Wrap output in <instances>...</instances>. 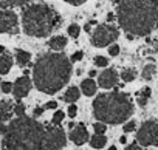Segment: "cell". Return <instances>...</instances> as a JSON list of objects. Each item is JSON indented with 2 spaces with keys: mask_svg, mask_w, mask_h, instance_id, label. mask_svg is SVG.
<instances>
[{
  "mask_svg": "<svg viewBox=\"0 0 158 150\" xmlns=\"http://www.w3.org/2000/svg\"><path fill=\"white\" fill-rule=\"evenodd\" d=\"M116 19L127 34L147 36L158 28V0H119Z\"/></svg>",
  "mask_w": 158,
  "mask_h": 150,
  "instance_id": "1",
  "label": "cell"
},
{
  "mask_svg": "<svg viewBox=\"0 0 158 150\" xmlns=\"http://www.w3.org/2000/svg\"><path fill=\"white\" fill-rule=\"evenodd\" d=\"M71 76V60L64 53H47L40 56L33 68L36 88L47 95L57 93Z\"/></svg>",
  "mask_w": 158,
  "mask_h": 150,
  "instance_id": "2",
  "label": "cell"
},
{
  "mask_svg": "<svg viewBox=\"0 0 158 150\" xmlns=\"http://www.w3.org/2000/svg\"><path fill=\"white\" fill-rule=\"evenodd\" d=\"M45 128L34 119L19 116L11 121L2 141L3 150H42Z\"/></svg>",
  "mask_w": 158,
  "mask_h": 150,
  "instance_id": "3",
  "label": "cell"
},
{
  "mask_svg": "<svg viewBox=\"0 0 158 150\" xmlns=\"http://www.w3.org/2000/svg\"><path fill=\"white\" fill-rule=\"evenodd\" d=\"M133 113V102L126 93H102L93 101V115L107 124H121Z\"/></svg>",
  "mask_w": 158,
  "mask_h": 150,
  "instance_id": "4",
  "label": "cell"
},
{
  "mask_svg": "<svg viewBox=\"0 0 158 150\" xmlns=\"http://www.w3.org/2000/svg\"><path fill=\"white\" fill-rule=\"evenodd\" d=\"M59 14L45 3L30 5L22 13L23 31L31 37H47L59 25Z\"/></svg>",
  "mask_w": 158,
  "mask_h": 150,
  "instance_id": "5",
  "label": "cell"
},
{
  "mask_svg": "<svg viewBox=\"0 0 158 150\" xmlns=\"http://www.w3.org/2000/svg\"><path fill=\"white\" fill-rule=\"evenodd\" d=\"M118 37H119V31L112 23L98 25L93 30V33H92V45L93 47H98V48L107 47V45L113 43Z\"/></svg>",
  "mask_w": 158,
  "mask_h": 150,
  "instance_id": "6",
  "label": "cell"
},
{
  "mask_svg": "<svg viewBox=\"0 0 158 150\" xmlns=\"http://www.w3.org/2000/svg\"><path fill=\"white\" fill-rule=\"evenodd\" d=\"M136 141L141 145H158V122L155 119L144 121L136 133Z\"/></svg>",
  "mask_w": 158,
  "mask_h": 150,
  "instance_id": "7",
  "label": "cell"
},
{
  "mask_svg": "<svg viewBox=\"0 0 158 150\" xmlns=\"http://www.w3.org/2000/svg\"><path fill=\"white\" fill-rule=\"evenodd\" d=\"M65 142H67L65 133L59 125L45 128V139L42 150H60L65 145Z\"/></svg>",
  "mask_w": 158,
  "mask_h": 150,
  "instance_id": "8",
  "label": "cell"
},
{
  "mask_svg": "<svg viewBox=\"0 0 158 150\" xmlns=\"http://www.w3.org/2000/svg\"><path fill=\"white\" fill-rule=\"evenodd\" d=\"M19 31V20L17 14L11 10L0 8V33H17Z\"/></svg>",
  "mask_w": 158,
  "mask_h": 150,
  "instance_id": "9",
  "label": "cell"
},
{
  "mask_svg": "<svg viewBox=\"0 0 158 150\" xmlns=\"http://www.w3.org/2000/svg\"><path fill=\"white\" fill-rule=\"evenodd\" d=\"M30 90H31V79H30L28 76L19 78V79L16 81L14 87H13V93H14V96H16L17 99L25 98V96L30 93Z\"/></svg>",
  "mask_w": 158,
  "mask_h": 150,
  "instance_id": "10",
  "label": "cell"
},
{
  "mask_svg": "<svg viewBox=\"0 0 158 150\" xmlns=\"http://www.w3.org/2000/svg\"><path fill=\"white\" fill-rule=\"evenodd\" d=\"M98 82H99V87H102V88H107V90L109 88H113L118 84V74L112 68L110 70H106V71H102L99 74Z\"/></svg>",
  "mask_w": 158,
  "mask_h": 150,
  "instance_id": "11",
  "label": "cell"
},
{
  "mask_svg": "<svg viewBox=\"0 0 158 150\" xmlns=\"http://www.w3.org/2000/svg\"><path fill=\"white\" fill-rule=\"evenodd\" d=\"M70 139L77 144V145H82L85 141H89V132H87V127L84 124H77L74 128H71V133H70Z\"/></svg>",
  "mask_w": 158,
  "mask_h": 150,
  "instance_id": "12",
  "label": "cell"
},
{
  "mask_svg": "<svg viewBox=\"0 0 158 150\" xmlns=\"http://www.w3.org/2000/svg\"><path fill=\"white\" fill-rule=\"evenodd\" d=\"M81 90H82V93L85 96H93L96 93V84H95V81L92 78L90 79H84L81 82Z\"/></svg>",
  "mask_w": 158,
  "mask_h": 150,
  "instance_id": "13",
  "label": "cell"
},
{
  "mask_svg": "<svg viewBox=\"0 0 158 150\" xmlns=\"http://www.w3.org/2000/svg\"><path fill=\"white\" fill-rule=\"evenodd\" d=\"M13 67V59L10 54H0V74H6Z\"/></svg>",
  "mask_w": 158,
  "mask_h": 150,
  "instance_id": "14",
  "label": "cell"
},
{
  "mask_svg": "<svg viewBox=\"0 0 158 150\" xmlns=\"http://www.w3.org/2000/svg\"><path fill=\"white\" fill-rule=\"evenodd\" d=\"M67 42H68L67 37H64V36H54V37L50 39V48L59 51V50H62V48L67 47Z\"/></svg>",
  "mask_w": 158,
  "mask_h": 150,
  "instance_id": "15",
  "label": "cell"
},
{
  "mask_svg": "<svg viewBox=\"0 0 158 150\" xmlns=\"http://www.w3.org/2000/svg\"><path fill=\"white\" fill-rule=\"evenodd\" d=\"M11 118V104L8 101L0 102V124Z\"/></svg>",
  "mask_w": 158,
  "mask_h": 150,
  "instance_id": "16",
  "label": "cell"
},
{
  "mask_svg": "<svg viewBox=\"0 0 158 150\" xmlns=\"http://www.w3.org/2000/svg\"><path fill=\"white\" fill-rule=\"evenodd\" d=\"M79 95H81L79 88H76V87H70V88L65 91V95H64V101L68 102V104H73V102H76V101L79 99Z\"/></svg>",
  "mask_w": 158,
  "mask_h": 150,
  "instance_id": "17",
  "label": "cell"
},
{
  "mask_svg": "<svg viewBox=\"0 0 158 150\" xmlns=\"http://www.w3.org/2000/svg\"><path fill=\"white\" fill-rule=\"evenodd\" d=\"M30 59H31V54L28 51H23V50H17L16 51V60L20 67H25L30 63Z\"/></svg>",
  "mask_w": 158,
  "mask_h": 150,
  "instance_id": "18",
  "label": "cell"
},
{
  "mask_svg": "<svg viewBox=\"0 0 158 150\" xmlns=\"http://www.w3.org/2000/svg\"><path fill=\"white\" fill-rule=\"evenodd\" d=\"M149 96H150V88H149V87H144V88L136 95V102H138V105L144 107V105L149 102Z\"/></svg>",
  "mask_w": 158,
  "mask_h": 150,
  "instance_id": "19",
  "label": "cell"
},
{
  "mask_svg": "<svg viewBox=\"0 0 158 150\" xmlns=\"http://www.w3.org/2000/svg\"><path fill=\"white\" fill-rule=\"evenodd\" d=\"M106 142H107V138L104 136V135H95V136H92L90 138V145L93 147V148H102L104 145H106Z\"/></svg>",
  "mask_w": 158,
  "mask_h": 150,
  "instance_id": "20",
  "label": "cell"
},
{
  "mask_svg": "<svg viewBox=\"0 0 158 150\" xmlns=\"http://www.w3.org/2000/svg\"><path fill=\"white\" fill-rule=\"evenodd\" d=\"M156 71V65L155 63H147L144 68H143V79L144 81H150L153 78V74Z\"/></svg>",
  "mask_w": 158,
  "mask_h": 150,
  "instance_id": "21",
  "label": "cell"
},
{
  "mask_svg": "<svg viewBox=\"0 0 158 150\" xmlns=\"http://www.w3.org/2000/svg\"><path fill=\"white\" fill-rule=\"evenodd\" d=\"M0 2H2V6H23L31 0H0Z\"/></svg>",
  "mask_w": 158,
  "mask_h": 150,
  "instance_id": "22",
  "label": "cell"
},
{
  "mask_svg": "<svg viewBox=\"0 0 158 150\" xmlns=\"http://www.w3.org/2000/svg\"><path fill=\"white\" fill-rule=\"evenodd\" d=\"M135 78H136V73L133 70H124L121 73V79L124 82H132V81H135Z\"/></svg>",
  "mask_w": 158,
  "mask_h": 150,
  "instance_id": "23",
  "label": "cell"
},
{
  "mask_svg": "<svg viewBox=\"0 0 158 150\" xmlns=\"http://www.w3.org/2000/svg\"><path fill=\"white\" fill-rule=\"evenodd\" d=\"M64 118H65V113H64L62 110H57V111L53 115V124H54V125H60V122L64 121Z\"/></svg>",
  "mask_w": 158,
  "mask_h": 150,
  "instance_id": "24",
  "label": "cell"
},
{
  "mask_svg": "<svg viewBox=\"0 0 158 150\" xmlns=\"http://www.w3.org/2000/svg\"><path fill=\"white\" fill-rule=\"evenodd\" d=\"M79 31H81V30H79V25H76V23H73V25L68 26V34L71 37H74V39L79 36Z\"/></svg>",
  "mask_w": 158,
  "mask_h": 150,
  "instance_id": "25",
  "label": "cell"
},
{
  "mask_svg": "<svg viewBox=\"0 0 158 150\" xmlns=\"http://www.w3.org/2000/svg\"><path fill=\"white\" fill-rule=\"evenodd\" d=\"M95 63H96L98 67H107L109 60H107L104 56H96V57H95Z\"/></svg>",
  "mask_w": 158,
  "mask_h": 150,
  "instance_id": "26",
  "label": "cell"
},
{
  "mask_svg": "<svg viewBox=\"0 0 158 150\" xmlns=\"http://www.w3.org/2000/svg\"><path fill=\"white\" fill-rule=\"evenodd\" d=\"M93 128H95V132H96L98 135H102V133L106 132V125H104L102 122H96V124L93 125Z\"/></svg>",
  "mask_w": 158,
  "mask_h": 150,
  "instance_id": "27",
  "label": "cell"
},
{
  "mask_svg": "<svg viewBox=\"0 0 158 150\" xmlns=\"http://www.w3.org/2000/svg\"><path fill=\"white\" fill-rule=\"evenodd\" d=\"M14 111H16L17 116H23V115H25V105H23V104H17V105L14 107Z\"/></svg>",
  "mask_w": 158,
  "mask_h": 150,
  "instance_id": "28",
  "label": "cell"
},
{
  "mask_svg": "<svg viewBox=\"0 0 158 150\" xmlns=\"http://www.w3.org/2000/svg\"><path fill=\"white\" fill-rule=\"evenodd\" d=\"M14 85H11V82H2V91L3 93H10L13 90Z\"/></svg>",
  "mask_w": 158,
  "mask_h": 150,
  "instance_id": "29",
  "label": "cell"
},
{
  "mask_svg": "<svg viewBox=\"0 0 158 150\" xmlns=\"http://www.w3.org/2000/svg\"><path fill=\"white\" fill-rule=\"evenodd\" d=\"M109 54H110V56H118V54H119V47H118V45H112V47L109 48Z\"/></svg>",
  "mask_w": 158,
  "mask_h": 150,
  "instance_id": "30",
  "label": "cell"
},
{
  "mask_svg": "<svg viewBox=\"0 0 158 150\" xmlns=\"http://www.w3.org/2000/svg\"><path fill=\"white\" fill-rule=\"evenodd\" d=\"M76 115H77V107L71 104V105L68 107V116H70V118H74Z\"/></svg>",
  "mask_w": 158,
  "mask_h": 150,
  "instance_id": "31",
  "label": "cell"
},
{
  "mask_svg": "<svg viewBox=\"0 0 158 150\" xmlns=\"http://www.w3.org/2000/svg\"><path fill=\"white\" fill-rule=\"evenodd\" d=\"M133 130H135V121H130V122H127V124L124 125V132H126V133L133 132Z\"/></svg>",
  "mask_w": 158,
  "mask_h": 150,
  "instance_id": "32",
  "label": "cell"
},
{
  "mask_svg": "<svg viewBox=\"0 0 158 150\" xmlns=\"http://www.w3.org/2000/svg\"><path fill=\"white\" fill-rule=\"evenodd\" d=\"M64 2H67V3H70V5H74V6H79V5L85 3L87 0H64Z\"/></svg>",
  "mask_w": 158,
  "mask_h": 150,
  "instance_id": "33",
  "label": "cell"
},
{
  "mask_svg": "<svg viewBox=\"0 0 158 150\" xmlns=\"http://www.w3.org/2000/svg\"><path fill=\"white\" fill-rule=\"evenodd\" d=\"M82 56H84L82 51H77V53H74V54L71 56V60H73V62H77V60H81V59H82Z\"/></svg>",
  "mask_w": 158,
  "mask_h": 150,
  "instance_id": "34",
  "label": "cell"
},
{
  "mask_svg": "<svg viewBox=\"0 0 158 150\" xmlns=\"http://www.w3.org/2000/svg\"><path fill=\"white\" fill-rule=\"evenodd\" d=\"M56 107H57V104H56L54 101H50V102H47V104H45V107H44V108H56Z\"/></svg>",
  "mask_w": 158,
  "mask_h": 150,
  "instance_id": "35",
  "label": "cell"
},
{
  "mask_svg": "<svg viewBox=\"0 0 158 150\" xmlns=\"http://www.w3.org/2000/svg\"><path fill=\"white\" fill-rule=\"evenodd\" d=\"M42 113H44V108H42V107H36V108H34V113H33V115H34V116L37 118V116H40Z\"/></svg>",
  "mask_w": 158,
  "mask_h": 150,
  "instance_id": "36",
  "label": "cell"
},
{
  "mask_svg": "<svg viewBox=\"0 0 158 150\" xmlns=\"http://www.w3.org/2000/svg\"><path fill=\"white\" fill-rule=\"evenodd\" d=\"M8 132V125H5V124H0V135H5Z\"/></svg>",
  "mask_w": 158,
  "mask_h": 150,
  "instance_id": "37",
  "label": "cell"
},
{
  "mask_svg": "<svg viewBox=\"0 0 158 150\" xmlns=\"http://www.w3.org/2000/svg\"><path fill=\"white\" fill-rule=\"evenodd\" d=\"M126 150H143V148H141L139 145H136V144H132V145H129Z\"/></svg>",
  "mask_w": 158,
  "mask_h": 150,
  "instance_id": "38",
  "label": "cell"
},
{
  "mask_svg": "<svg viewBox=\"0 0 158 150\" xmlns=\"http://www.w3.org/2000/svg\"><path fill=\"white\" fill-rule=\"evenodd\" d=\"M113 17H115V16H113L112 13H109V14H107V20H109V22H112V20H113Z\"/></svg>",
  "mask_w": 158,
  "mask_h": 150,
  "instance_id": "39",
  "label": "cell"
},
{
  "mask_svg": "<svg viewBox=\"0 0 158 150\" xmlns=\"http://www.w3.org/2000/svg\"><path fill=\"white\" fill-rule=\"evenodd\" d=\"M119 142H121V144H126V142H127L126 136H121V138H119Z\"/></svg>",
  "mask_w": 158,
  "mask_h": 150,
  "instance_id": "40",
  "label": "cell"
},
{
  "mask_svg": "<svg viewBox=\"0 0 158 150\" xmlns=\"http://www.w3.org/2000/svg\"><path fill=\"white\" fill-rule=\"evenodd\" d=\"M89 74H90V78H95V76H96V71H95V70H92Z\"/></svg>",
  "mask_w": 158,
  "mask_h": 150,
  "instance_id": "41",
  "label": "cell"
},
{
  "mask_svg": "<svg viewBox=\"0 0 158 150\" xmlns=\"http://www.w3.org/2000/svg\"><path fill=\"white\" fill-rule=\"evenodd\" d=\"M3 51H5V47H2V45H0V54H2Z\"/></svg>",
  "mask_w": 158,
  "mask_h": 150,
  "instance_id": "42",
  "label": "cell"
},
{
  "mask_svg": "<svg viewBox=\"0 0 158 150\" xmlns=\"http://www.w3.org/2000/svg\"><path fill=\"white\" fill-rule=\"evenodd\" d=\"M109 150H116V147H115V145H112V147H110Z\"/></svg>",
  "mask_w": 158,
  "mask_h": 150,
  "instance_id": "43",
  "label": "cell"
},
{
  "mask_svg": "<svg viewBox=\"0 0 158 150\" xmlns=\"http://www.w3.org/2000/svg\"><path fill=\"white\" fill-rule=\"evenodd\" d=\"M0 90H2V84H0Z\"/></svg>",
  "mask_w": 158,
  "mask_h": 150,
  "instance_id": "44",
  "label": "cell"
}]
</instances>
